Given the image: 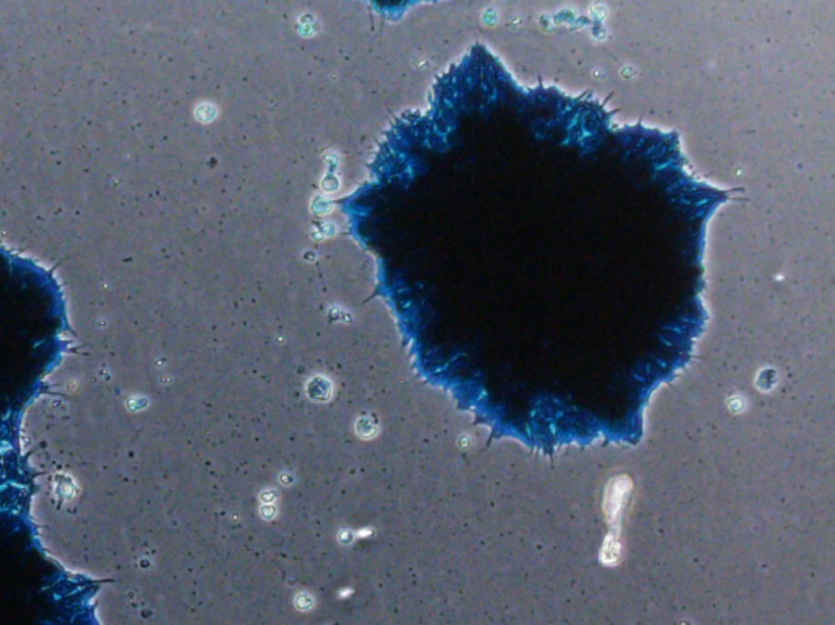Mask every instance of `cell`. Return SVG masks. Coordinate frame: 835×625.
Masks as SVG:
<instances>
[{
  "instance_id": "6da1fadb",
  "label": "cell",
  "mask_w": 835,
  "mask_h": 625,
  "mask_svg": "<svg viewBox=\"0 0 835 625\" xmlns=\"http://www.w3.org/2000/svg\"><path fill=\"white\" fill-rule=\"evenodd\" d=\"M64 293L55 273L0 244V367H36L55 355Z\"/></svg>"
}]
</instances>
